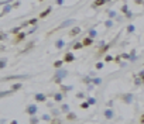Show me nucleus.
<instances>
[{"instance_id":"f257e3e1","label":"nucleus","mask_w":144,"mask_h":124,"mask_svg":"<svg viewBox=\"0 0 144 124\" xmlns=\"http://www.w3.org/2000/svg\"><path fill=\"white\" fill-rule=\"evenodd\" d=\"M66 76H68V71L64 69V68H59V69H57V72H55L54 82L58 85H62V79H65Z\"/></svg>"},{"instance_id":"f03ea898","label":"nucleus","mask_w":144,"mask_h":124,"mask_svg":"<svg viewBox=\"0 0 144 124\" xmlns=\"http://www.w3.org/2000/svg\"><path fill=\"white\" fill-rule=\"evenodd\" d=\"M37 111H38V107H37V104H34V103H31V104H28V106L26 107V113H27L30 117L36 116Z\"/></svg>"},{"instance_id":"7ed1b4c3","label":"nucleus","mask_w":144,"mask_h":124,"mask_svg":"<svg viewBox=\"0 0 144 124\" xmlns=\"http://www.w3.org/2000/svg\"><path fill=\"white\" fill-rule=\"evenodd\" d=\"M34 100L38 102V103H45V102H47V95L38 92V93H36V95H34Z\"/></svg>"},{"instance_id":"20e7f679","label":"nucleus","mask_w":144,"mask_h":124,"mask_svg":"<svg viewBox=\"0 0 144 124\" xmlns=\"http://www.w3.org/2000/svg\"><path fill=\"white\" fill-rule=\"evenodd\" d=\"M133 100H134L133 93H124V95H123V102H124V103L130 104V103H133Z\"/></svg>"},{"instance_id":"39448f33","label":"nucleus","mask_w":144,"mask_h":124,"mask_svg":"<svg viewBox=\"0 0 144 124\" xmlns=\"http://www.w3.org/2000/svg\"><path fill=\"white\" fill-rule=\"evenodd\" d=\"M73 23H76L73 18H68V20H65V21H62V23H61V26H59L58 28H66V27H71Z\"/></svg>"},{"instance_id":"423d86ee","label":"nucleus","mask_w":144,"mask_h":124,"mask_svg":"<svg viewBox=\"0 0 144 124\" xmlns=\"http://www.w3.org/2000/svg\"><path fill=\"white\" fill-rule=\"evenodd\" d=\"M80 31H82V30H80V27L75 26V27H72V28H71V31H69V35H71V37H76L78 34H80Z\"/></svg>"},{"instance_id":"0eeeda50","label":"nucleus","mask_w":144,"mask_h":124,"mask_svg":"<svg viewBox=\"0 0 144 124\" xmlns=\"http://www.w3.org/2000/svg\"><path fill=\"white\" fill-rule=\"evenodd\" d=\"M105 117H106L107 120H112V119H114V111H113V109H106L105 110Z\"/></svg>"},{"instance_id":"6e6552de","label":"nucleus","mask_w":144,"mask_h":124,"mask_svg":"<svg viewBox=\"0 0 144 124\" xmlns=\"http://www.w3.org/2000/svg\"><path fill=\"white\" fill-rule=\"evenodd\" d=\"M28 75H13V76H6V78H3L2 80L3 82H6V80H10V79H24V78H27Z\"/></svg>"},{"instance_id":"1a4fd4ad","label":"nucleus","mask_w":144,"mask_h":124,"mask_svg":"<svg viewBox=\"0 0 144 124\" xmlns=\"http://www.w3.org/2000/svg\"><path fill=\"white\" fill-rule=\"evenodd\" d=\"M13 9H14V7H13V4H6V6H3V11H2V14H0V17H3L4 14L10 13Z\"/></svg>"},{"instance_id":"9d476101","label":"nucleus","mask_w":144,"mask_h":124,"mask_svg":"<svg viewBox=\"0 0 144 124\" xmlns=\"http://www.w3.org/2000/svg\"><path fill=\"white\" fill-rule=\"evenodd\" d=\"M73 61H75V55L72 52H66L65 57H64V62H68L69 64V62H73Z\"/></svg>"},{"instance_id":"9b49d317","label":"nucleus","mask_w":144,"mask_h":124,"mask_svg":"<svg viewBox=\"0 0 144 124\" xmlns=\"http://www.w3.org/2000/svg\"><path fill=\"white\" fill-rule=\"evenodd\" d=\"M62 99H64V93H61V92L54 93V102L55 103H61Z\"/></svg>"},{"instance_id":"f8f14e48","label":"nucleus","mask_w":144,"mask_h":124,"mask_svg":"<svg viewBox=\"0 0 144 124\" xmlns=\"http://www.w3.org/2000/svg\"><path fill=\"white\" fill-rule=\"evenodd\" d=\"M26 35H27V33H23V31H21V33H19V34L16 35V41H14V42H16V44H17V42H21V41L26 38Z\"/></svg>"},{"instance_id":"ddd939ff","label":"nucleus","mask_w":144,"mask_h":124,"mask_svg":"<svg viewBox=\"0 0 144 124\" xmlns=\"http://www.w3.org/2000/svg\"><path fill=\"white\" fill-rule=\"evenodd\" d=\"M64 47H65V41L62 38L57 40V42H55V48H57V49H62Z\"/></svg>"},{"instance_id":"4468645a","label":"nucleus","mask_w":144,"mask_h":124,"mask_svg":"<svg viewBox=\"0 0 144 124\" xmlns=\"http://www.w3.org/2000/svg\"><path fill=\"white\" fill-rule=\"evenodd\" d=\"M107 3V0H95L93 2V7L96 9V7H100V6H103V4H106Z\"/></svg>"},{"instance_id":"2eb2a0df","label":"nucleus","mask_w":144,"mask_h":124,"mask_svg":"<svg viewBox=\"0 0 144 124\" xmlns=\"http://www.w3.org/2000/svg\"><path fill=\"white\" fill-rule=\"evenodd\" d=\"M82 42H83V45H85V47H89V45H92V44H93V38H90V37H85Z\"/></svg>"},{"instance_id":"dca6fc26","label":"nucleus","mask_w":144,"mask_h":124,"mask_svg":"<svg viewBox=\"0 0 144 124\" xmlns=\"http://www.w3.org/2000/svg\"><path fill=\"white\" fill-rule=\"evenodd\" d=\"M52 11V7H47V9H45L44 10V11H41V14H40V17H41V18H45V17H47L48 14H50V13Z\"/></svg>"},{"instance_id":"f3484780","label":"nucleus","mask_w":144,"mask_h":124,"mask_svg":"<svg viewBox=\"0 0 144 124\" xmlns=\"http://www.w3.org/2000/svg\"><path fill=\"white\" fill-rule=\"evenodd\" d=\"M59 86H61V90L64 92V93H68L69 90H72V89H73L72 85H69V86H66V85H59Z\"/></svg>"},{"instance_id":"a211bd4d","label":"nucleus","mask_w":144,"mask_h":124,"mask_svg":"<svg viewBox=\"0 0 144 124\" xmlns=\"http://www.w3.org/2000/svg\"><path fill=\"white\" fill-rule=\"evenodd\" d=\"M113 45V42H110V44H106L103 48H100V54H105V52H107L109 49H110V47Z\"/></svg>"},{"instance_id":"6ab92c4d","label":"nucleus","mask_w":144,"mask_h":124,"mask_svg":"<svg viewBox=\"0 0 144 124\" xmlns=\"http://www.w3.org/2000/svg\"><path fill=\"white\" fill-rule=\"evenodd\" d=\"M137 59H139V57H137V54H136V49H133L131 52H130V61L134 62V61H137Z\"/></svg>"},{"instance_id":"aec40b11","label":"nucleus","mask_w":144,"mask_h":124,"mask_svg":"<svg viewBox=\"0 0 144 124\" xmlns=\"http://www.w3.org/2000/svg\"><path fill=\"white\" fill-rule=\"evenodd\" d=\"M21 88H23V85L20 83V82H17V83H14V85L11 86V90H13V92H17V90H20Z\"/></svg>"},{"instance_id":"412c9836","label":"nucleus","mask_w":144,"mask_h":124,"mask_svg":"<svg viewBox=\"0 0 144 124\" xmlns=\"http://www.w3.org/2000/svg\"><path fill=\"white\" fill-rule=\"evenodd\" d=\"M126 31H127L129 34H133V33L136 31V26H134V24H129L127 28H126Z\"/></svg>"},{"instance_id":"4be33fe9","label":"nucleus","mask_w":144,"mask_h":124,"mask_svg":"<svg viewBox=\"0 0 144 124\" xmlns=\"http://www.w3.org/2000/svg\"><path fill=\"white\" fill-rule=\"evenodd\" d=\"M41 120H44V121H51V120H52V116L48 114V113H44V114L41 116Z\"/></svg>"},{"instance_id":"5701e85b","label":"nucleus","mask_w":144,"mask_h":124,"mask_svg":"<svg viewBox=\"0 0 144 124\" xmlns=\"http://www.w3.org/2000/svg\"><path fill=\"white\" fill-rule=\"evenodd\" d=\"M6 64H7V59H6L4 57H2V58H0V69H4Z\"/></svg>"},{"instance_id":"b1692460","label":"nucleus","mask_w":144,"mask_h":124,"mask_svg":"<svg viewBox=\"0 0 144 124\" xmlns=\"http://www.w3.org/2000/svg\"><path fill=\"white\" fill-rule=\"evenodd\" d=\"M92 83H93L95 86H99V85H102V78H99V76H95V78H93V80H92Z\"/></svg>"},{"instance_id":"393cba45","label":"nucleus","mask_w":144,"mask_h":124,"mask_svg":"<svg viewBox=\"0 0 144 124\" xmlns=\"http://www.w3.org/2000/svg\"><path fill=\"white\" fill-rule=\"evenodd\" d=\"M62 64H64V59H58L54 62V68H57V69H59V68H62Z\"/></svg>"},{"instance_id":"a878e982","label":"nucleus","mask_w":144,"mask_h":124,"mask_svg":"<svg viewBox=\"0 0 144 124\" xmlns=\"http://www.w3.org/2000/svg\"><path fill=\"white\" fill-rule=\"evenodd\" d=\"M61 111H62V113H66V114H68V113H69V104L64 103V104L61 106Z\"/></svg>"},{"instance_id":"bb28decb","label":"nucleus","mask_w":144,"mask_h":124,"mask_svg":"<svg viewBox=\"0 0 144 124\" xmlns=\"http://www.w3.org/2000/svg\"><path fill=\"white\" fill-rule=\"evenodd\" d=\"M83 47H85V45H83V42H75V44L72 45L73 49H82Z\"/></svg>"},{"instance_id":"cd10ccee","label":"nucleus","mask_w":144,"mask_h":124,"mask_svg":"<svg viewBox=\"0 0 144 124\" xmlns=\"http://www.w3.org/2000/svg\"><path fill=\"white\" fill-rule=\"evenodd\" d=\"M88 34H89L88 37H90V38H93V40H95V37L97 35V31L95 30V28H92V30H89V33H88Z\"/></svg>"},{"instance_id":"c85d7f7f","label":"nucleus","mask_w":144,"mask_h":124,"mask_svg":"<svg viewBox=\"0 0 144 124\" xmlns=\"http://www.w3.org/2000/svg\"><path fill=\"white\" fill-rule=\"evenodd\" d=\"M66 119L71 120V121H73V120H76V114H75V113H72V111H69L68 114H66Z\"/></svg>"},{"instance_id":"c756f323","label":"nucleus","mask_w":144,"mask_h":124,"mask_svg":"<svg viewBox=\"0 0 144 124\" xmlns=\"http://www.w3.org/2000/svg\"><path fill=\"white\" fill-rule=\"evenodd\" d=\"M105 27H106V28H112V27H113V20L112 18L106 20V21H105Z\"/></svg>"},{"instance_id":"7c9ffc66","label":"nucleus","mask_w":144,"mask_h":124,"mask_svg":"<svg viewBox=\"0 0 144 124\" xmlns=\"http://www.w3.org/2000/svg\"><path fill=\"white\" fill-rule=\"evenodd\" d=\"M134 85H136V86L143 85V79L140 78V76H134Z\"/></svg>"},{"instance_id":"2f4dec72","label":"nucleus","mask_w":144,"mask_h":124,"mask_svg":"<svg viewBox=\"0 0 144 124\" xmlns=\"http://www.w3.org/2000/svg\"><path fill=\"white\" fill-rule=\"evenodd\" d=\"M38 123H40V119H38L37 116H33L30 119V124H38Z\"/></svg>"},{"instance_id":"473e14b6","label":"nucleus","mask_w":144,"mask_h":124,"mask_svg":"<svg viewBox=\"0 0 144 124\" xmlns=\"http://www.w3.org/2000/svg\"><path fill=\"white\" fill-rule=\"evenodd\" d=\"M107 14H109V17H110L112 20H113V18H116V17H117V13H116L114 10H109V11H107Z\"/></svg>"},{"instance_id":"72a5a7b5","label":"nucleus","mask_w":144,"mask_h":124,"mask_svg":"<svg viewBox=\"0 0 144 124\" xmlns=\"http://www.w3.org/2000/svg\"><path fill=\"white\" fill-rule=\"evenodd\" d=\"M21 26H19V27H14V28H13L11 30V34H16V35H17V34H19V33H21Z\"/></svg>"},{"instance_id":"f704fd0d","label":"nucleus","mask_w":144,"mask_h":124,"mask_svg":"<svg viewBox=\"0 0 144 124\" xmlns=\"http://www.w3.org/2000/svg\"><path fill=\"white\" fill-rule=\"evenodd\" d=\"M95 68H96L97 71H102L105 68V64L103 62H96V65H95Z\"/></svg>"},{"instance_id":"c9c22d12","label":"nucleus","mask_w":144,"mask_h":124,"mask_svg":"<svg viewBox=\"0 0 144 124\" xmlns=\"http://www.w3.org/2000/svg\"><path fill=\"white\" fill-rule=\"evenodd\" d=\"M10 93H13V90H11V89H10V90H4V92H0V97H6V96H7V95H10Z\"/></svg>"},{"instance_id":"e433bc0d","label":"nucleus","mask_w":144,"mask_h":124,"mask_svg":"<svg viewBox=\"0 0 144 124\" xmlns=\"http://www.w3.org/2000/svg\"><path fill=\"white\" fill-rule=\"evenodd\" d=\"M51 113H52V117H58L62 111H61V110H58V109H52V111H51Z\"/></svg>"},{"instance_id":"4c0bfd02","label":"nucleus","mask_w":144,"mask_h":124,"mask_svg":"<svg viewBox=\"0 0 144 124\" xmlns=\"http://www.w3.org/2000/svg\"><path fill=\"white\" fill-rule=\"evenodd\" d=\"M86 102H88V103H89V104H90V106H93V104H96V99H95V97H90V96H89V97H88V99H86Z\"/></svg>"},{"instance_id":"58836bf2","label":"nucleus","mask_w":144,"mask_h":124,"mask_svg":"<svg viewBox=\"0 0 144 124\" xmlns=\"http://www.w3.org/2000/svg\"><path fill=\"white\" fill-rule=\"evenodd\" d=\"M92 80H93L92 76H85V78H83V82H85L86 85H90V83H92Z\"/></svg>"},{"instance_id":"ea45409f","label":"nucleus","mask_w":144,"mask_h":124,"mask_svg":"<svg viewBox=\"0 0 144 124\" xmlns=\"http://www.w3.org/2000/svg\"><path fill=\"white\" fill-rule=\"evenodd\" d=\"M33 47H34V42H28V44H27V47L24 48V49L21 51V52H27V51H28V49H31Z\"/></svg>"},{"instance_id":"a19ab883","label":"nucleus","mask_w":144,"mask_h":124,"mask_svg":"<svg viewBox=\"0 0 144 124\" xmlns=\"http://www.w3.org/2000/svg\"><path fill=\"white\" fill-rule=\"evenodd\" d=\"M120 11L123 13V14H126V13L129 11V6H127V4H123V6H122V10H120Z\"/></svg>"},{"instance_id":"79ce46f5","label":"nucleus","mask_w":144,"mask_h":124,"mask_svg":"<svg viewBox=\"0 0 144 124\" xmlns=\"http://www.w3.org/2000/svg\"><path fill=\"white\" fill-rule=\"evenodd\" d=\"M120 57H122V59H124V61H130V54H122L120 55Z\"/></svg>"},{"instance_id":"37998d69","label":"nucleus","mask_w":144,"mask_h":124,"mask_svg":"<svg viewBox=\"0 0 144 124\" xmlns=\"http://www.w3.org/2000/svg\"><path fill=\"white\" fill-rule=\"evenodd\" d=\"M28 26H37V18L34 17V18L28 20Z\"/></svg>"},{"instance_id":"c03bdc74","label":"nucleus","mask_w":144,"mask_h":124,"mask_svg":"<svg viewBox=\"0 0 144 124\" xmlns=\"http://www.w3.org/2000/svg\"><path fill=\"white\" fill-rule=\"evenodd\" d=\"M89 106H90V104H89L88 102H83L82 104H80V107H82L83 110H86V109H89Z\"/></svg>"},{"instance_id":"a18cd8bd","label":"nucleus","mask_w":144,"mask_h":124,"mask_svg":"<svg viewBox=\"0 0 144 124\" xmlns=\"http://www.w3.org/2000/svg\"><path fill=\"white\" fill-rule=\"evenodd\" d=\"M133 16H134V13H131V11H130V10H129V11H127V13H126V14H124V17H126V18H131Z\"/></svg>"},{"instance_id":"49530a36","label":"nucleus","mask_w":144,"mask_h":124,"mask_svg":"<svg viewBox=\"0 0 144 124\" xmlns=\"http://www.w3.org/2000/svg\"><path fill=\"white\" fill-rule=\"evenodd\" d=\"M76 97H78V99H83V97H85V93H83V92H78V93H76Z\"/></svg>"},{"instance_id":"de8ad7c7","label":"nucleus","mask_w":144,"mask_h":124,"mask_svg":"<svg viewBox=\"0 0 144 124\" xmlns=\"http://www.w3.org/2000/svg\"><path fill=\"white\" fill-rule=\"evenodd\" d=\"M105 61H106V62H112V61H113V57H112V55H106V57H105Z\"/></svg>"},{"instance_id":"09e8293b","label":"nucleus","mask_w":144,"mask_h":124,"mask_svg":"<svg viewBox=\"0 0 144 124\" xmlns=\"http://www.w3.org/2000/svg\"><path fill=\"white\" fill-rule=\"evenodd\" d=\"M6 38H7V34H6V33H2V35H0V40L4 41Z\"/></svg>"},{"instance_id":"8fccbe9b","label":"nucleus","mask_w":144,"mask_h":124,"mask_svg":"<svg viewBox=\"0 0 144 124\" xmlns=\"http://www.w3.org/2000/svg\"><path fill=\"white\" fill-rule=\"evenodd\" d=\"M36 30H37V26H34L33 28H31V30H30V31H28V33H27V34H34V33H36Z\"/></svg>"},{"instance_id":"3c124183","label":"nucleus","mask_w":144,"mask_h":124,"mask_svg":"<svg viewBox=\"0 0 144 124\" xmlns=\"http://www.w3.org/2000/svg\"><path fill=\"white\" fill-rule=\"evenodd\" d=\"M107 107L109 109H113V100H109L107 102Z\"/></svg>"},{"instance_id":"603ef678","label":"nucleus","mask_w":144,"mask_h":124,"mask_svg":"<svg viewBox=\"0 0 144 124\" xmlns=\"http://www.w3.org/2000/svg\"><path fill=\"white\" fill-rule=\"evenodd\" d=\"M134 3H136V4H140V6H141V4H144V0H134Z\"/></svg>"},{"instance_id":"864d4df0","label":"nucleus","mask_w":144,"mask_h":124,"mask_svg":"<svg viewBox=\"0 0 144 124\" xmlns=\"http://www.w3.org/2000/svg\"><path fill=\"white\" fill-rule=\"evenodd\" d=\"M93 88H95V85H93V83L88 85V90H93Z\"/></svg>"},{"instance_id":"5fc2aeb1","label":"nucleus","mask_w":144,"mask_h":124,"mask_svg":"<svg viewBox=\"0 0 144 124\" xmlns=\"http://www.w3.org/2000/svg\"><path fill=\"white\" fill-rule=\"evenodd\" d=\"M137 76L143 78V76H144V69H143V71H140V72H139V75H137Z\"/></svg>"},{"instance_id":"6e6d98bb","label":"nucleus","mask_w":144,"mask_h":124,"mask_svg":"<svg viewBox=\"0 0 144 124\" xmlns=\"http://www.w3.org/2000/svg\"><path fill=\"white\" fill-rule=\"evenodd\" d=\"M57 4L58 6H62V4H64V0H57Z\"/></svg>"},{"instance_id":"4d7b16f0","label":"nucleus","mask_w":144,"mask_h":124,"mask_svg":"<svg viewBox=\"0 0 144 124\" xmlns=\"http://www.w3.org/2000/svg\"><path fill=\"white\" fill-rule=\"evenodd\" d=\"M140 123H141V124H144V113L141 114V117H140Z\"/></svg>"},{"instance_id":"13d9d810","label":"nucleus","mask_w":144,"mask_h":124,"mask_svg":"<svg viewBox=\"0 0 144 124\" xmlns=\"http://www.w3.org/2000/svg\"><path fill=\"white\" fill-rule=\"evenodd\" d=\"M120 59H122V57H120V55H119V57H116V58H114V61H116V62H120Z\"/></svg>"},{"instance_id":"bf43d9fd","label":"nucleus","mask_w":144,"mask_h":124,"mask_svg":"<svg viewBox=\"0 0 144 124\" xmlns=\"http://www.w3.org/2000/svg\"><path fill=\"white\" fill-rule=\"evenodd\" d=\"M19 6H20V2H16L14 4H13V7H19Z\"/></svg>"},{"instance_id":"052dcab7","label":"nucleus","mask_w":144,"mask_h":124,"mask_svg":"<svg viewBox=\"0 0 144 124\" xmlns=\"http://www.w3.org/2000/svg\"><path fill=\"white\" fill-rule=\"evenodd\" d=\"M10 124H19V121H17V120H11V121H10Z\"/></svg>"},{"instance_id":"680f3d73","label":"nucleus","mask_w":144,"mask_h":124,"mask_svg":"<svg viewBox=\"0 0 144 124\" xmlns=\"http://www.w3.org/2000/svg\"><path fill=\"white\" fill-rule=\"evenodd\" d=\"M6 123V119H2V120H0V124H4Z\"/></svg>"},{"instance_id":"e2e57ef3","label":"nucleus","mask_w":144,"mask_h":124,"mask_svg":"<svg viewBox=\"0 0 144 124\" xmlns=\"http://www.w3.org/2000/svg\"><path fill=\"white\" fill-rule=\"evenodd\" d=\"M141 79H143V83H144V76H143V78H141Z\"/></svg>"},{"instance_id":"0e129e2a","label":"nucleus","mask_w":144,"mask_h":124,"mask_svg":"<svg viewBox=\"0 0 144 124\" xmlns=\"http://www.w3.org/2000/svg\"><path fill=\"white\" fill-rule=\"evenodd\" d=\"M40 2H43V0H40Z\"/></svg>"}]
</instances>
